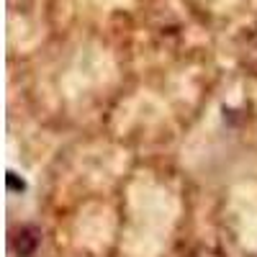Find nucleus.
<instances>
[{"mask_svg": "<svg viewBox=\"0 0 257 257\" xmlns=\"http://www.w3.org/2000/svg\"><path fill=\"white\" fill-rule=\"evenodd\" d=\"M188 257H224V252L216 249V247H206V244H201V247H196V249H190Z\"/></svg>", "mask_w": 257, "mask_h": 257, "instance_id": "f03ea898", "label": "nucleus"}, {"mask_svg": "<svg viewBox=\"0 0 257 257\" xmlns=\"http://www.w3.org/2000/svg\"><path fill=\"white\" fill-rule=\"evenodd\" d=\"M39 244H41V231L36 226H31V224L21 226L11 237V247H13V252L18 257H31L39 249Z\"/></svg>", "mask_w": 257, "mask_h": 257, "instance_id": "f257e3e1", "label": "nucleus"}]
</instances>
